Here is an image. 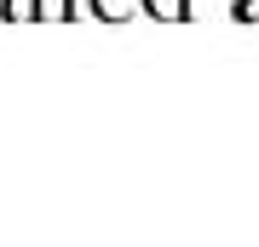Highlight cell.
Here are the masks:
<instances>
[{
    "instance_id": "cell-1",
    "label": "cell",
    "mask_w": 259,
    "mask_h": 247,
    "mask_svg": "<svg viewBox=\"0 0 259 247\" xmlns=\"http://www.w3.org/2000/svg\"><path fill=\"white\" fill-rule=\"evenodd\" d=\"M87 6H93L98 23H127V18H139L144 0H87Z\"/></svg>"
},
{
    "instance_id": "cell-2",
    "label": "cell",
    "mask_w": 259,
    "mask_h": 247,
    "mask_svg": "<svg viewBox=\"0 0 259 247\" xmlns=\"http://www.w3.org/2000/svg\"><path fill=\"white\" fill-rule=\"evenodd\" d=\"M144 12L156 23H179V18H190V0H144Z\"/></svg>"
},
{
    "instance_id": "cell-3",
    "label": "cell",
    "mask_w": 259,
    "mask_h": 247,
    "mask_svg": "<svg viewBox=\"0 0 259 247\" xmlns=\"http://www.w3.org/2000/svg\"><path fill=\"white\" fill-rule=\"evenodd\" d=\"M29 18H75V0H29Z\"/></svg>"
},
{
    "instance_id": "cell-4",
    "label": "cell",
    "mask_w": 259,
    "mask_h": 247,
    "mask_svg": "<svg viewBox=\"0 0 259 247\" xmlns=\"http://www.w3.org/2000/svg\"><path fill=\"white\" fill-rule=\"evenodd\" d=\"M236 18H248V23H259V0H236Z\"/></svg>"
},
{
    "instance_id": "cell-5",
    "label": "cell",
    "mask_w": 259,
    "mask_h": 247,
    "mask_svg": "<svg viewBox=\"0 0 259 247\" xmlns=\"http://www.w3.org/2000/svg\"><path fill=\"white\" fill-rule=\"evenodd\" d=\"M12 12H18V6H12V0H0V23H6V18H12Z\"/></svg>"
}]
</instances>
